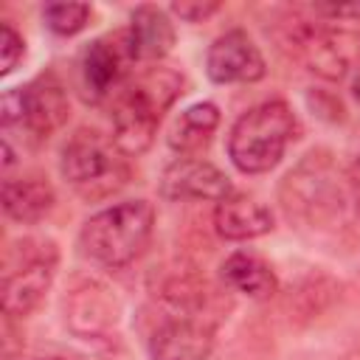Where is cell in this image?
<instances>
[{"instance_id":"15","label":"cell","mask_w":360,"mask_h":360,"mask_svg":"<svg viewBox=\"0 0 360 360\" xmlns=\"http://www.w3.org/2000/svg\"><path fill=\"white\" fill-rule=\"evenodd\" d=\"M56 205V191L51 180L39 172H22L3 180V211L11 222L37 225Z\"/></svg>"},{"instance_id":"21","label":"cell","mask_w":360,"mask_h":360,"mask_svg":"<svg viewBox=\"0 0 360 360\" xmlns=\"http://www.w3.org/2000/svg\"><path fill=\"white\" fill-rule=\"evenodd\" d=\"M222 8V3H172L169 14L180 17L183 22H205Z\"/></svg>"},{"instance_id":"7","label":"cell","mask_w":360,"mask_h":360,"mask_svg":"<svg viewBox=\"0 0 360 360\" xmlns=\"http://www.w3.org/2000/svg\"><path fill=\"white\" fill-rule=\"evenodd\" d=\"M70 118V98L56 73L45 70L31 82L11 87L0 101V124L3 138L20 135L28 146L45 143L56 135Z\"/></svg>"},{"instance_id":"22","label":"cell","mask_w":360,"mask_h":360,"mask_svg":"<svg viewBox=\"0 0 360 360\" xmlns=\"http://www.w3.org/2000/svg\"><path fill=\"white\" fill-rule=\"evenodd\" d=\"M315 14L321 17H329V20H354L360 22V3H352V6H312Z\"/></svg>"},{"instance_id":"8","label":"cell","mask_w":360,"mask_h":360,"mask_svg":"<svg viewBox=\"0 0 360 360\" xmlns=\"http://www.w3.org/2000/svg\"><path fill=\"white\" fill-rule=\"evenodd\" d=\"M59 270L53 239H20L6 248L3 259V312L6 318L31 315L48 295Z\"/></svg>"},{"instance_id":"9","label":"cell","mask_w":360,"mask_h":360,"mask_svg":"<svg viewBox=\"0 0 360 360\" xmlns=\"http://www.w3.org/2000/svg\"><path fill=\"white\" fill-rule=\"evenodd\" d=\"M135 53L127 37V28L110 31L104 37L90 39L76 62V73H79V87L82 96L93 104L104 101V98H115V93L132 79V68H135Z\"/></svg>"},{"instance_id":"17","label":"cell","mask_w":360,"mask_h":360,"mask_svg":"<svg viewBox=\"0 0 360 360\" xmlns=\"http://www.w3.org/2000/svg\"><path fill=\"white\" fill-rule=\"evenodd\" d=\"M219 107L214 101H194L169 127V149L177 152V158H200L214 141V132L219 129Z\"/></svg>"},{"instance_id":"4","label":"cell","mask_w":360,"mask_h":360,"mask_svg":"<svg viewBox=\"0 0 360 360\" xmlns=\"http://www.w3.org/2000/svg\"><path fill=\"white\" fill-rule=\"evenodd\" d=\"M59 174L79 200L101 202L129 183L132 163L129 155H124L110 135L90 127H79L62 143Z\"/></svg>"},{"instance_id":"18","label":"cell","mask_w":360,"mask_h":360,"mask_svg":"<svg viewBox=\"0 0 360 360\" xmlns=\"http://www.w3.org/2000/svg\"><path fill=\"white\" fill-rule=\"evenodd\" d=\"M219 273H222V281L233 292H242L253 301H267L278 290V278H276L273 264L267 259H262L259 253H253V250L228 253Z\"/></svg>"},{"instance_id":"24","label":"cell","mask_w":360,"mask_h":360,"mask_svg":"<svg viewBox=\"0 0 360 360\" xmlns=\"http://www.w3.org/2000/svg\"><path fill=\"white\" fill-rule=\"evenodd\" d=\"M352 96H354V101L360 104V70H357L354 79H352Z\"/></svg>"},{"instance_id":"14","label":"cell","mask_w":360,"mask_h":360,"mask_svg":"<svg viewBox=\"0 0 360 360\" xmlns=\"http://www.w3.org/2000/svg\"><path fill=\"white\" fill-rule=\"evenodd\" d=\"M214 231L225 242H248L273 231V211L253 194L231 191L214 205Z\"/></svg>"},{"instance_id":"11","label":"cell","mask_w":360,"mask_h":360,"mask_svg":"<svg viewBox=\"0 0 360 360\" xmlns=\"http://www.w3.org/2000/svg\"><path fill=\"white\" fill-rule=\"evenodd\" d=\"M205 73L214 84H253L267 76V62L245 28H231L208 45Z\"/></svg>"},{"instance_id":"2","label":"cell","mask_w":360,"mask_h":360,"mask_svg":"<svg viewBox=\"0 0 360 360\" xmlns=\"http://www.w3.org/2000/svg\"><path fill=\"white\" fill-rule=\"evenodd\" d=\"M183 96V76L174 68L155 65L132 76L112 98L110 138L129 158L143 155L158 135L163 115Z\"/></svg>"},{"instance_id":"10","label":"cell","mask_w":360,"mask_h":360,"mask_svg":"<svg viewBox=\"0 0 360 360\" xmlns=\"http://www.w3.org/2000/svg\"><path fill=\"white\" fill-rule=\"evenodd\" d=\"M62 312L68 332L82 340H107L121 323V301L115 290L93 276H82L68 287Z\"/></svg>"},{"instance_id":"12","label":"cell","mask_w":360,"mask_h":360,"mask_svg":"<svg viewBox=\"0 0 360 360\" xmlns=\"http://www.w3.org/2000/svg\"><path fill=\"white\" fill-rule=\"evenodd\" d=\"M169 202H219L233 191L231 177L205 158H174L158 186Z\"/></svg>"},{"instance_id":"1","label":"cell","mask_w":360,"mask_h":360,"mask_svg":"<svg viewBox=\"0 0 360 360\" xmlns=\"http://www.w3.org/2000/svg\"><path fill=\"white\" fill-rule=\"evenodd\" d=\"M352 202L349 174L323 146L301 155L278 183V205L301 228H335Z\"/></svg>"},{"instance_id":"16","label":"cell","mask_w":360,"mask_h":360,"mask_svg":"<svg viewBox=\"0 0 360 360\" xmlns=\"http://www.w3.org/2000/svg\"><path fill=\"white\" fill-rule=\"evenodd\" d=\"M127 37H129L135 62H158L172 51L177 34H174L169 8H160L155 3H141L129 14Z\"/></svg>"},{"instance_id":"13","label":"cell","mask_w":360,"mask_h":360,"mask_svg":"<svg viewBox=\"0 0 360 360\" xmlns=\"http://www.w3.org/2000/svg\"><path fill=\"white\" fill-rule=\"evenodd\" d=\"M217 343L214 323L200 312H174L149 338V360H208Z\"/></svg>"},{"instance_id":"25","label":"cell","mask_w":360,"mask_h":360,"mask_svg":"<svg viewBox=\"0 0 360 360\" xmlns=\"http://www.w3.org/2000/svg\"><path fill=\"white\" fill-rule=\"evenodd\" d=\"M48 360H68V357H48Z\"/></svg>"},{"instance_id":"6","label":"cell","mask_w":360,"mask_h":360,"mask_svg":"<svg viewBox=\"0 0 360 360\" xmlns=\"http://www.w3.org/2000/svg\"><path fill=\"white\" fill-rule=\"evenodd\" d=\"M309 11L312 17L292 14L290 20H284L278 42L318 79L340 82L360 62V31L335 20H321L315 8Z\"/></svg>"},{"instance_id":"19","label":"cell","mask_w":360,"mask_h":360,"mask_svg":"<svg viewBox=\"0 0 360 360\" xmlns=\"http://www.w3.org/2000/svg\"><path fill=\"white\" fill-rule=\"evenodd\" d=\"M93 6L90 3H45L42 22L56 37H76L90 25Z\"/></svg>"},{"instance_id":"5","label":"cell","mask_w":360,"mask_h":360,"mask_svg":"<svg viewBox=\"0 0 360 360\" xmlns=\"http://www.w3.org/2000/svg\"><path fill=\"white\" fill-rule=\"evenodd\" d=\"M301 127L284 98H267L242 112L228 129V158L242 174H267L276 169Z\"/></svg>"},{"instance_id":"20","label":"cell","mask_w":360,"mask_h":360,"mask_svg":"<svg viewBox=\"0 0 360 360\" xmlns=\"http://www.w3.org/2000/svg\"><path fill=\"white\" fill-rule=\"evenodd\" d=\"M22 59H25V39H22V34L6 20V22H3V37H0V76L8 79V76L20 68Z\"/></svg>"},{"instance_id":"23","label":"cell","mask_w":360,"mask_h":360,"mask_svg":"<svg viewBox=\"0 0 360 360\" xmlns=\"http://www.w3.org/2000/svg\"><path fill=\"white\" fill-rule=\"evenodd\" d=\"M349 191H352V202H354V208H357V214H360V152H357V158L352 160V166H349Z\"/></svg>"},{"instance_id":"3","label":"cell","mask_w":360,"mask_h":360,"mask_svg":"<svg viewBox=\"0 0 360 360\" xmlns=\"http://www.w3.org/2000/svg\"><path fill=\"white\" fill-rule=\"evenodd\" d=\"M155 205L149 200H124L90 214L79 231V253L98 267L118 270L132 264L152 242Z\"/></svg>"}]
</instances>
